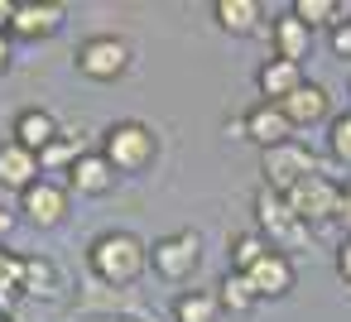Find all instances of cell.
<instances>
[{
  "instance_id": "cell-8",
  "label": "cell",
  "mask_w": 351,
  "mask_h": 322,
  "mask_svg": "<svg viewBox=\"0 0 351 322\" xmlns=\"http://www.w3.org/2000/svg\"><path fill=\"white\" fill-rule=\"evenodd\" d=\"M241 121H245V140H255L260 149H274V145H289L293 140V121L274 101H255Z\"/></svg>"
},
{
  "instance_id": "cell-3",
  "label": "cell",
  "mask_w": 351,
  "mask_h": 322,
  "mask_svg": "<svg viewBox=\"0 0 351 322\" xmlns=\"http://www.w3.org/2000/svg\"><path fill=\"white\" fill-rule=\"evenodd\" d=\"M260 173H265V188H274V193L289 197L303 178L317 173V159H313V149L303 140H289V145H274V149L260 154Z\"/></svg>"
},
{
  "instance_id": "cell-29",
  "label": "cell",
  "mask_w": 351,
  "mask_h": 322,
  "mask_svg": "<svg viewBox=\"0 0 351 322\" xmlns=\"http://www.w3.org/2000/svg\"><path fill=\"white\" fill-rule=\"evenodd\" d=\"M5 68H10V39L0 34V77H5Z\"/></svg>"
},
{
  "instance_id": "cell-11",
  "label": "cell",
  "mask_w": 351,
  "mask_h": 322,
  "mask_svg": "<svg viewBox=\"0 0 351 322\" xmlns=\"http://www.w3.org/2000/svg\"><path fill=\"white\" fill-rule=\"evenodd\" d=\"M68 188L82 193V197H106V193L116 188V169H111V159H106L101 149L82 154V159L68 169Z\"/></svg>"
},
{
  "instance_id": "cell-6",
  "label": "cell",
  "mask_w": 351,
  "mask_h": 322,
  "mask_svg": "<svg viewBox=\"0 0 351 322\" xmlns=\"http://www.w3.org/2000/svg\"><path fill=\"white\" fill-rule=\"evenodd\" d=\"M130 68V44L121 34H92L77 44V73L92 82H116Z\"/></svg>"
},
{
  "instance_id": "cell-10",
  "label": "cell",
  "mask_w": 351,
  "mask_h": 322,
  "mask_svg": "<svg viewBox=\"0 0 351 322\" xmlns=\"http://www.w3.org/2000/svg\"><path fill=\"white\" fill-rule=\"evenodd\" d=\"M39 178H44V164H39V154H34V149L15 145V140H5V145H0V188L29 193Z\"/></svg>"
},
{
  "instance_id": "cell-13",
  "label": "cell",
  "mask_w": 351,
  "mask_h": 322,
  "mask_svg": "<svg viewBox=\"0 0 351 322\" xmlns=\"http://www.w3.org/2000/svg\"><path fill=\"white\" fill-rule=\"evenodd\" d=\"M269 44H274V58L303 63V58H308V49H313V29H308L293 10H284V15L269 25Z\"/></svg>"
},
{
  "instance_id": "cell-30",
  "label": "cell",
  "mask_w": 351,
  "mask_h": 322,
  "mask_svg": "<svg viewBox=\"0 0 351 322\" xmlns=\"http://www.w3.org/2000/svg\"><path fill=\"white\" fill-rule=\"evenodd\" d=\"M10 226H15V216H10L5 207H0V240H5V236H10Z\"/></svg>"
},
{
  "instance_id": "cell-7",
  "label": "cell",
  "mask_w": 351,
  "mask_h": 322,
  "mask_svg": "<svg viewBox=\"0 0 351 322\" xmlns=\"http://www.w3.org/2000/svg\"><path fill=\"white\" fill-rule=\"evenodd\" d=\"M197 260H202V240H197V231H173V236H159V240L149 245V269H154L159 279H169V284L193 279Z\"/></svg>"
},
{
  "instance_id": "cell-21",
  "label": "cell",
  "mask_w": 351,
  "mask_h": 322,
  "mask_svg": "<svg viewBox=\"0 0 351 322\" xmlns=\"http://www.w3.org/2000/svg\"><path fill=\"white\" fill-rule=\"evenodd\" d=\"M173 317L178 322H221V298L207 288H188L173 298Z\"/></svg>"
},
{
  "instance_id": "cell-4",
  "label": "cell",
  "mask_w": 351,
  "mask_h": 322,
  "mask_svg": "<svg viewBox=\"0 0 351 322\" xmlns=\"http://www.w3.org/2000/svg\"><path fill=\"white\" fill-rule=\"evenodd\" d=\"M341 197H346V188H341L337 178L313 173V178H303V183L289 193V207L298 212L303 226H327V221L341 216Z\"/></svg>"
},
{
  "instance_id": "cell-1",
  "label": "cell",
  "mask_w": 351,
  "mask_h": 322,
  "mask_svg": "<svg viewBox=\"0 0 351 322\" xmlns=\"http://www.w3.org/2000/svg\"><path fill=\"white\" fill-rule=\"evenodd\" d=\"M87 264L106 288H125L149 269V245L140 236H130V231H101L87 245Z\"/></svg>"
},
{
  "instance_id": "cell-25",
  "label": "cell",
  "mask_w": 351,
  "mask_h": 322,
  "mask_svg": "<svg viewBox=\"0 0 351 322\" xmlns=\"http://www.w3.org/2000/svg\"><path fill=\"white\" fill-rule=\"evenodd\" d=\"M327 149H332V159H337V164H346V169H351V111L327 121Z\"/></svg>"
},
{
  "instance_id": "cell-18",
  "label": "cell",
  "mask_w": 351,
  "mask_h": 322,
  "mask_svg": "<svg viewBox=\"0 0 351 322\" xmlns=\"http://www.w3.org/2000/svg\"><path fill=\"white\" fill-rule=\"evenodd\" d=\"M269 250H274V245H269V236H260V231H236V236L226 240V255H231V269H236V274H250Z\"/></svg>"
},
{
  "instance_id": "cell-14",
  "label": "cell",
  "mask_w": 351,
  "mask_h": 322,
  "mask_svg": "<svg viewBox=\"0 0 351 322\" xmlns=\"http://www.w3.org/2000/svg\"><path fill=\"white\" fill-rule=\"evenodd\" d=\"M255 87H260V97L265 101H289L298 87H303V63H289V58H269L260 73H255Z\"/></svg>"
},
{
  "instance_id": "cell-24",
  "label": "cell",
  "mask_w": 351,
  "mask_h": 322,
  "mask_svg": "<svg viewBox=\"0 0 351 322\" xmlns=\"http://www.w3.org/2000/svg\"><path fill=\"white\" fill-rule=\"evenodd\" d=\"M82 159V149H77V140L73 135H58L44 154H39V164H44V173H68L73 164Z\"/></svg>"
},
{
  "instance_id": "cell-9",
  "label": "cell",
  "mask_w": 351,
  "mask_h": 322,
  "mask_svg": "<svg viewBox=\"0 0 351 322\" xmlns=\"http://www.w3.org/2000/svg\"><path fill=\"white\" fill-rule=\"evenodd\" d=\"M20 212L34 221V226H58L68 216V188L53 183V178H39L29 193H20Z\"/></svg>"
},
{
  "instance_id": "cell-17",
  "label": "cell",
  "mask_w": 351,
  "mask_h": 322,
  "mask_svg": "<svg viewBox=\"0 0 351 322\" xmlns=\"http://www.w3.org/2000/svg\"><path fill=\"white\" fill-rule=\"evenodd\" d=\"M250 284H255L260 298H284V293L293 288V260H289L284 250H269V255L250 269Z\"/></svg>"
},
{
  "instance_id": "cell-27",
  "label": "cell",
  "mask_w": 351,
  "mask_h": 322,
  "mask_svg": "<svg viewBox=\"0 0 351 322\" xmlns=\"http://www.w3.org/2000/svg\"><path fill=\"white\" fill-rule=\"evenodd\" d=\"M337 279H341V284L351 288V236H346V240L337 245Z\"/></svg>"
},
{
  "instance_id": "cell-2",
  "label": "cell",
  "mask_w": 351,
  "mask_h": 322,
  "mask_svg": "<svg viewBox=\"0 0 351 322\" xmlns=\"http://www.w3.org/2000/svg\"><path fill=\"white\" fill-rule=\"evenodd\" d=\"M101 154L111 159L116 173H140V169L154 164L159 140H154V130H149L145 121H116V125L101 135Z\"/></svg>"
},
{
  "instance_id": "cell-15",
  "label": "cell",
  "mask_w": 351,
  "mask_h": 322,
  "mask_svg": "<svg viewBox=\"0 0 351 322\" xmlns=\"http://www.w3.org/2000/svg\"><path fill=\"white\" fill-rule=\"evenodd\" d=\"M284 106V116L293 121V130H303V125H317V121H327V111H332V97H327V87H317V82H303L289 101H279Z\"/></svg>"
},
{
  "instance_id": "cell-19",
  "label": "cell",
  "mask_w": 351,
  "mask_h": 322,
  "mask_svg": "<svg viewBox=\"0 0 351 322\" xmlns=\"http://www.w3.org/2000/svg\"><path fill=\"white\" fill-rule=\"evenodd\" d=\"M25 293H34V298H58L63 293V274L49 255H25Z\"/></svg>"
},
{
  "instance_id": "cell-23",
  "label": "cell",
  "mask_w": 351,
  "mask_h": 322,
  "mask_svg": "<svg viewBox=\"0 0 351 322\" xmlns=\"http://www.w3.org/2000/svg\"><path fill=\"white\" fill-rule=\"evenodd\" d=\"M293 15H298L308 29H337V25L346 20L337 0H298V5H293Z\"/></svg>"
},
{
  "instance_id": "cell-12",
  "label": "cell",
  "mask_w": 351,
  "mask_h": 322,
  "mask_svg": "<svg viewBox=\"0 0 351 322\" xmlns=\"http://www.w3.org/2000/svg\"><path fill=\"white\" fill-rule=\"evenodd\" d=\"M63 5H39V0H20V10H15V25H10V34H20V39H49V34H58L63 29Z\"/></svg>"
},
{
  "instance_id": "cell-26",
  "label": "cell",
  "mask_w": 351,
  "mask_h": 322,
  "mask_svg": "<svg viewBox=\"0 0 351 322\" xmlns=\"http://www.w3.org/2000/svg\"><path fill=\"white\" fill-rule=\"evenodd\" d=\"M332 53H337V58H351V20H341V25L332 29Z\"/></svg>"
},
{
  "instance_id": "cell-22",
  "label": "cell",
  "mask_w": 351,
  "mask_h": 322,
  "mask_svg": "<svg viewBox=\"0 0 351 322\" xmlns=\"http://www.w3.org/2000/svg\"><path fill=\"white\" fill-rule=\"evenodd\" d=\"M221 308H231V312H250L255 303H260V293H255V284H250V274H236V269H226V279H221Z\"/></svg>"
},
{
  "instance_id": "cell-28",
  "label": "cell",
  "mask_w": 351,
  "mask_h": 322,
  "mask_svg": "<svg viewBox=\"0 0 351 322\" xmlns=\"http://www.w3.org/2000/svg\"><path fill=\"white\" fill-rule=\"evenodd\" d=\"M15 10H20V0H0V34L15 25Z\"/></svg>"
},
{
  "instance_id": "cell-20",
  "label": "cell",
  "mask_w": 351,
  "mask_h": 322,
  "mask_svg": "<svg viewBox=\"0 0 351 322\" xmlns=\"http://www.w3.org/2000/svg\"><path fill=\"white\" fill-rule=\"evenodd\" d=\"M212 15H217V25L226 34H255L260 29V5L255 0H217Z\"/></svg>"
},
{
  "instance_id": "cell-31",
  "label": "cell",
  "mask_w": 351,
  "mask_h": 322,
  "mask_svg": "<svg viewBox=\"0 0 351 322\" xmlns=\"http://www.w3.org/2000/svg\"><path fill=\"white\" fill-rule=\"evenodd\" d=\"M0 322H15V317H10V312H0Z\"/></svg>"
},
{
  "instance_id": "cell-5",
  "label": "cell",
  "mask_w": 351,
  "mask_h": 322,
  "mask_svg": "<svg viewBox=\"0 0 351 322\" xmlns=\"http://www.w3.org/2000/svg\"><path fill=\"white\" fill-rule=\"evenodd\" d=\"M255 221H260V236L269 231V245L274 250H293L298 240H303V221H298V212L289 207V197L284 193H274V188H255Z\"/></svg>"
},
{
  "instance_id": "cell-16",
  "label": "cell",
  "mask_w": 351,
  "mask_h": 322,
  "mask_svg": "<svg viewBox=\"0 0 351 322\" xmlns=\"http://www.w3.org/2000/svg\"><path fill=\"white\" fill-rule=\"evenodd\" d=\"M58 135H63V130H58L53 111H44V106H29V111L15 116V145H25V149H34V154H44Z\"/></svg>"
}]
</instances>
